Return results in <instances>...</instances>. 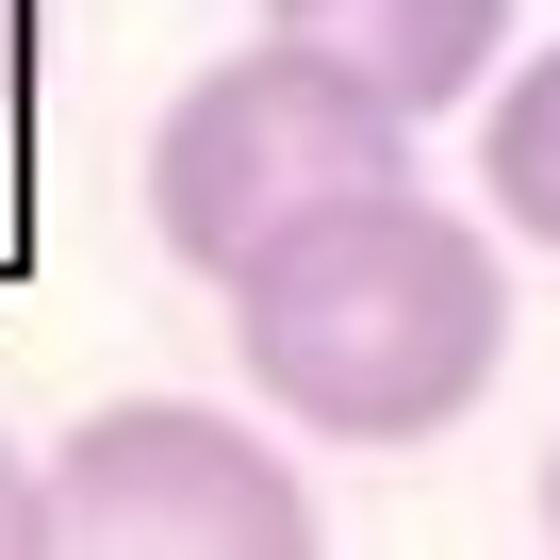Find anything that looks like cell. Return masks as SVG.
Instances as JSON below:
<instances>
[{"label": "cell", "mask_w": 560, "mask_h": 560, "mask_svg": "<svg viewBox=\"0 0 560 560\" xmlns=\"http://www.w3.org/2000/svg\"><path fill=\"white\" fill-rule=\"evenodd\" d=\"M214 298H231V363H247V396L280 429H314V445H429L511 363V231L380 182V198H330L280 247H247Z\"/></svg>", "instance_id": "cell-1"}, {"label": "cell", "mask_w": 560, "mask_h": 560, "mask_svg": "<svg viewBox=\"0 0 560 560\" xmlns=\"http://www.w3.org/2000/svg\"><path fill=\"white\" fill-rule=\"evenodd\" d=\"M380 182H412V116L380 83H347L330 50H298V34L198 67L165 100V132H149V231L198 280H231L247 247H280L330 198H380Z\"/></svg>", "instance_id": "cell-2"}, {"label": "cell", "mask_w": 560, "mask_h": 560, "mask_svg": "<svg viewBox=\"0 0 560 560\" xmlns=\"http://www.w3.org/2000/svg\"><path fill=\"white\" fill-rule=\"evenodd\" d=\"M50 544H83V560H314V478L214 396H100L50 445Z\"/></svg>", "instance_id": "cell-3"}, {"label": "cell", "mask_w": 560, "mask_h": 560, "mask_svg": "<svg viewBox=\"0 0 560 560\" xmlns=\"http://www.w3.org/2000/svg\"><path fill=\"white\" fill-rule=\"evenodd\" d=\"M264 34L330 50L347 83H380V100L429 132V116H462V100L511 67V0H264Z\"/></svg>", "instance_id": "cell-4"}, {"label": "cell", "mask_w": 560, "mask_h": 560, "mask_svg": "<svg viewBox=\"0 0 560 560\" xmlns=\"http://www.w3.org/2000/svg\"><path fill=\"white\" fill-rule=\"evenodd\" d=\"M478 214L511 247H560V50H527L511 83H478Z\"/></svg>", "instance_id": "cell-5"}, {"label": "cell", "mask_w": 560, "mask_h": 560, "mask_svg": "<svg viewBox=\"0 0 560 560\" xmlns=\"http://www.w3.org/2000/svg\"><path fill=\"white\" fill-rule=\"evenodd\" d=\"M34 544H50V462L0 445V560H34Z\"/></svg>", "instance_id": "cell-6"}, {"label": "cell", "mask_w": 560, "mask_h": 560, "mask_svg": "<svg viewBox=\"0 0 560 560\" xmlns=\"http://www.w3.org/2000/svg\"><path fill=\"white\" fill-rule=\"evenodd\" d=\"M18 100H34V0H0V132H18Z\"/></svg>", "instance_id": "cell-7"}, {"label": "cell", "mask_w": 560, "mask_h": 560, "mask_svg": "<svg viewBox=\"0 0 560 560\" xmlns=\"http://www.w3.org/2000/svg\"><path fill=\"white\" fill-rule=\"evenodd\" d=\"M544 544H560V445H544Z\"/></svg>", "instance_id": "cell-8"}]
</instances>
